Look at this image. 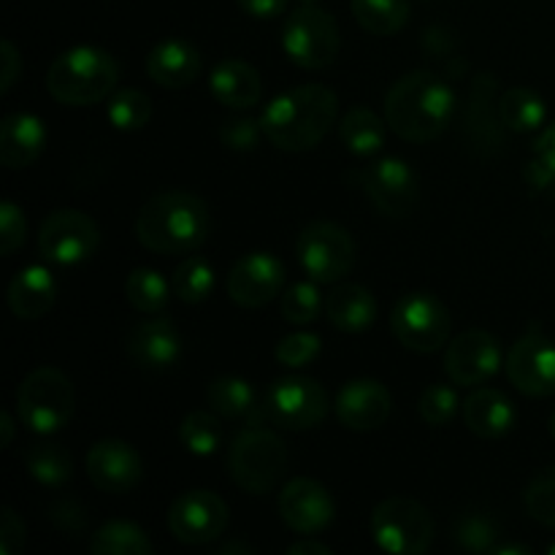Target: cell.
I'll use <instances>...</instances> for the list:
<instances>
[{
	"instance_id": "1",
	"label": "cell",
	"mask_w": 555,
	"mask_h": 555,
	"mask_svg": "<svg viewBox=\"0 0 555 555\" xmlns=\"http://www.w3.org/2000/svg\"><path fill=\"white\" fill-rule=\"evenodd\" d=\"M209 206L188 190H163L152 195L135 217V236L157 255L195 253L209 238Z\"/></svg>"
},
{
	"instance_id": "2",
	"label": "cell",
	"mask_w": 555,
	"mask_h": 555,
	"mask_svg": "<svg viewBox=\"0 0 555 555\" xmlns=\"http://www.w3.org/2000/svg\"><path fill=\"white\" fill-rule=\"evenodd\" d=\"M455 95L444 79L431 70L406 74L385 98V122L404 141L426 144L453 122Z\"/></svg>"
},
{
	"instance_id": "3",
	"label": "cell",
	"mask_w": 555,
	"mask_h": 555,
	"mask_svg": "<svg viewBox=\"0 0 555 555\" xmlns=\"http://www.w3.org/2000/svg\"><path fill=\"white\" fill-rule=\"evenodd\" d=\"M339 117V98L325 85H304L276 95L266 106L263 133L285 152H304L318 146Z\"/></svg>"
},
{
	"instance_id": "4",
	"label": "cell",
	"mask_w": 555,
	"mask_h": 555,
	"mask_svg": "<svg viewBox=\"0 0 555 555\" xmlns=\"http://www.w3.org/2000/svg\"><path fill=\"white\" fill-rule=\"evenodd\" d=\"M119 65L98 47H76L60 54L47 70V90L65 106H92L117 87Z\"/></svg>"
},
{
	"instance_id": "5",
	"label": "cell",
	"mask_w": 555,
	"mask_h": 555,
	"mask_svg": "<svg viewBox=\"0 0 555 555\" xmlns=\"http://www.w3.org/2000/svg\"><path fill=\"white\" fill-rule=\"evenodd\" d=\"M76 393L68 374L54 366H41L22 379L16 390V415L33 434H54L68 426Z\"/></svg>"
},
{
	"instance_id": "6",
	"label": "cell",
	"mask_w": 555,
	"mask_h": 555,
	"mask_svg": "<svg viewBox=\"0 0 555 555\" xmlns=\"http://www.w3.org/2000/svg\"><path fill=\"white\" fill-rule=\"evenodd\" d=\"M287 466L285 442L274 431L249 426L238 434L228 450V472L233 482L253 496L274 491Z\"/></svg>"
},
{
	"instance_id": "7",
	"label": "cell",
	"mask_w": 555,
	"mask_h": 555,
	"mask_svg": "<svg viewBox=\"0 0 555 555\" xmlns=\"http://www.w3.org/2000/svg\"><path fill=\"white\" fill-rule=\"evenodd\" d=\"M339 27L318 3H301L282 27V49L304 70H320L339 54Z\"/></svg>"
},
{
	"instance_id": "8",
	"label": "cell",
	"mask_w": 555,
	"mask_h": 555,
	"mask_svg": "<svg viewBox=\"0 0 555 555\" xmlns=\"http://www.w3.org/2000/svg\"><path fill=\"white\" fill-rule=\"evenodd\" d=\"M372 534L385 553L423 555L434 542V520L415 499L390 496L374 507Z\"/></svg>"
},
{
	"instance_id": "9",
	"label": "cell",
	"mask_w": 555,
	"mask_h": 555,
	"mask_svg": "<svg viewBox=\"0 0 555 555\" xmlns=\"http://www.w3.org/2000/svg\"><path fill=\"white\" fill-rule=\"evenodd\" d=\"M296 253L309 280L318 285H336L356 266V242L336 222H312L304 228Z\"/></svg>"
},
{
	"instance_id": "10",
	"label": "cell",
	"mask_w": 555,
	"mask_h": 555,
	"mask_svg": "<svg viewBox=\"0 0 555 555\" xmlns=\"http://www.w3.org/2000/svg\"><path fill=\"white\" fill-rule=\"evenodd\" d=\"M101 244L98 222L87 211L57 209L43 220L38 231V253L43 260L63 269L87 263Z\"/></svg>"
},
{
	"instance_id": "11",
	"label": "cell",
	"mask_w": 555,
	"mask_h": 555,
	"mask_svg": "<svg viewBox=\"0 0 555 555\" xmlns=\"http://www.w3.org/2000/svg\"><path fill=\"white\" fill-rule=\"evenodd\" d=\"M390 328H393L396 339L406 350L426 356V352L439 350L450 339L453 320H450L448 307L437 296H431V293H410V296L399 298V304H396Z\"/></svg>"
},
{
	"instance_id": "12",
	"label": "cell",
	"mask_w": 555,
	"mask_h": 555,
	"mask_svg": "<svg viewBox=\"0 0 555 555\" xmlns=\"http://www.w3.org/2000/svg\"><path fill=\"white\" fill-rule=\"evenodd\" d=\"M266 417L287 431L318 428L328 415V393L309 377L276 379L263 396Z\"/></svg>"
},
{
	"instance_id": "13",
	"label": "cell",
	"mask_w": 555,
	"mask_h": 555,
	"mask_svg": "<svg viewBox=\"0 0 555 555\" xmlns=\"http://www.w3.org/2000/svg\"><path fill=\"white\" fill-rule=\"evenodd\" d=\"M228 526V504L211 491H188L168 509V531L182 545H211Z\"/></svg>"
},
{
	"instance_id": "14",
	"label": "cell",
	"mask_w": 555,
	"mask_h": 555,
	"mask_svg": "<svg viewBox=\"0 0 555 555\" xmlns=\"http://www.w3.org/2000/svg\"><path fill=\"white\" fill-rule=\"evenodd\" d=\"M502 345L488 331H464L455 336L444 356V372L455 388H477L502 366Z\"/></svg>"
},
{
	"instance_id": "15",
	"label": "cell",
	"mask_w": 555,
	"mask_h": 555,
	"mask_svg": "<svg viewBox=\"0 0 555 555\" xmlns=\"http://www.w3.org/2000/svg\"><path fill=\"white\" fill-rule=\"evenodd\" d=\"M507 377L520 393L545 399L555 393V345L542 334H526L509 347Z\"/></svg>"
},
{
	"instance_id": "16",
	"label": "cell",
	"mask_w": 555,
	"mask_h": 555,
	"mask_svg": "<svg viewBox=\"0 0 555 555\" xmlns=\"http://www.w3.org/2000/svg\"><path fill=\"white\" fill-rule=\"evenodd\" d=\"M285 266L269 253H249L228 274V296L233 304L247 309L266 307L274 301L285 287Z\"/></svg>"
},
{
	"instance_id": "17",
	"label": "cell",
	"mask_w": 555,
	"mask_h": 555,
	"mask_svg": "<svg viewBox=\"0 0 555 555\" xmlns=\"http://www.w3.org/2000/svg\"><path fill=\"white\" fill-rule=\"evenodd\" d=\"M280 515L291 531L314 537L328 529L336 518V504L328 488L309 477H296L280 493Z\"/></svg>"
},
{
	"instance_id": "18",
	"label": "cell",
	"mask_w": 555,
	"mask_h": 555,
	"mask_svg": "<svg viewBox=\"0 0 555 555\" xmlns=\"http://www.w3.org/2000/svg\"><path fill=\"white\" fill-rule=\"evenodd\" d=\"M366 195L383 215H412L421 198L417 173L401 157H383L366 171Z\"/></svg>"
},
{
	"instance_id": "19",
	"label": "cell",
	"mask_w": 555,
	"mask_h": 555,
	"mask_svg": "<svg viewBox=\"0 0 555 555\" xmlns=\"http://www.w3.org/2000/svg\"><path fill=\"white\" fill-rule=\"evenodd\" d=\"M87 477L103 493H128L144 477V464L128 442L103 439L87 453Z\"/></svg>"
},
{
	"instance_id": "20",
	"label": "cell",
	"mask_w": 555,
	"mask_h": 555,
	"mask_svg": "<svg viewBox=\"0 0 555 555\" xmlns=\"http://www.w3.org/2000/svg\"><path fill=\"white\" fill-rule=\"evenodd\" d=\"M393 412V396L377 379H352L339 390L336 415L350 431H374L385 426Z\"/></svg>"
},
{
	"instance_id": "21",
	"label": "cell",
	"mask_w": 555,
	"mask_h": 555,
	"mask_svg": "<svg viewBox=\"0 0 555 555\" xmlns=\"http://www.w3.org/2000/svg\"><path fill=\"white\" fill-rule=\"evenodd\" d=\"M128 352L141 369H168L182 356V336L171 320L150 318L130 331Z\"/></svg>"
},
{
	"instance_id": "22",
	"label": "cell",
	"mask_w": 555,
	"mask_h": 555,
	"mask_svg": "<svg viewBox=\"0 0 555 555\" xmlns=\"http://www.w3.org/2000/svg\"><path fill=\"white\" fill-rule=\"evenodd\" d=\"M146 74L166 90H184L201 76V54L182 38L160 41L146 57Z\"/></svg>"
},
{
	"instance_id": "23",
	"label": "cell",
	"mask_w": 555,
	"mask_h": 555,
	"mask_svg": "<svg viewBox=\"0 0 555 555\" xmlns=\"http://www.w3.org/2000/svg\"><path fill=\"white\" fill-rule=\"evenodd\" d=\"M209 90L222 106L236 108V112H244V108L258 106L260 98H263V81H260V74L244 60H222V63L215 65L209 76Z\"/></svg>"
},
{
	"instance_id": "24",
	"label": "cell",
	"mask_w": 555,
	"mask_h": 555,
	"mask_svg": "<svg viewBox=\"0 0 555 555\" xmlns=\"http://www.w3.org/2000/svg\"><path fill=\"white\" fill-rule=\"evenodd\" d=\"M5 301L20 320L43 318L52 312L54 301H57V280L43 266H27L11 280Z\"/></svg>"
},
{
	"instance_id": "25",
	"label": "cell",
	"mask_w": 555,
	"mask_h": 555,
	"mask_svg": "<svg viewBox=\"0 0 555 555\" xmlns=\"http://www.w3.org/2000/svg\"><path fill=\"white\" fill-rule=\"evenodd\" d=\"M47 146V128L36 114H9L0 125V160L9 168H27Z\"/></svg>"
},
{
	"instance_id": "26",
	"label": "cell",
	"mask_w": 555,
	"mask_h": 555,
	"mask_svg": "<svg viewBox=\"0 0 555 555\" xmlns=\"http://www.w3.org/2000/svg\"><path fill=\"white\" fill-rule=\"evenodd\" d=\"M464 423L482 439H499L513 431L515 406L502 390L477 388L464 401Z\"/></svg>"
},
{
	"instance_id": "27",
	"label": "cell",
	"mask_w": 555,
	"mask_h": 555,
	"mask_svg": "<svg viewBox=\"0 0 555 555\" xmlns=\"http://www.w3.org/2000/svg\"><path fill=\"white\" fill-rule=\"evenodd\" d=\"M325 318L345 334H361L377 320V301L363 285H336L325 296Z\"/></svg>"
},
{
	"instance_id": "28",
	"label": "cell",
	"mask_w": 555,
	"mask_h": 555,
	"mask_svg": "<svg viewBox=\"0 0 555 555\" xmlns=\"http://www.w3.org/2000/svg\"><path fill=\"white\" fill-rule=\"evenodd\" d=\"M206 401L217 415L228 421H247L249 426H258L266 415V406L258 401L253 385L242 377H220L206 388Z\"/></svg>"
},
{
	"instance_id": "29",
	"label": "cell",
	"mask_w": 555,
	"mask_h": 555,
	"mask_svg": "<svg viewBox=\"0 0 555 555\" xmlns=\"http://www.w3.org/2000/svg\"><path fill=\"white\" fill-rule=\"evenodd\" d=\"M385 133H388V122L379 119L372 108H352L341 117L339 135L345 141L347 150L358 157L377 155L385 146Z\"/></svg>"
},
{
	"instance_id": "30",
	"label": "cell",
	"mask_w": 555,
	"mask_h": 555,
	"mask_svg": "<svg viewBox=\"0 0 555 555\" xmlns=\"http://www.w3.org/2000/svg\"><path fill=\"white\" fill-rule=\"evenodd\" d=\"M25 466L38 486L60 488L74 475V461L68 450L54 442H36L25 450Z\"/></svg>"
},
{
	"instance_id": "31",
	"label": "cell",
	"mask_w": 555,
	"mask_h": 555,
	"mask_svg": "<svg viewBox=\"0 0 555 555\" xmlns=\"http://www.w3.org/2000/svg\"><path fill=\"white\" fill-rule=\"evenodd\" d=\"M545 114L542 98L526 87H513L499 98V119L504 128L515 130V133H531V130L542 128Z\"/></svg>"
},
{
	"instance_id": "32",
	"label": "cell",
	"mask_w": 555,
	"mask_h": 555,
	"mask_svg": "<svg viewBox=\"0 0 555 555\" xmlns=\"http://www.w3.org/2000/svg\"><path fill=\"white\" fill-rule=\"evenodd\" d=\"M352 16L374 36H393L410 20V0H352Z\"/></svg>"
},
{
	"instance_id": "33",
	"label": "cell",
	"mask_w": 555,
	"mask_h": 555,
	"mask_svg": "<svg viewBox=\"0 0 555 555\" xmlns=\"http://www.w3.org/2000/svg\"><path fill=\"white\" fill-rule=\"evenodd\" d=\"M90 551L95 555H150L152 542L135 524L112 520L92 534Z\"/></svg>"
},
{
	"instance_id": "34",
	"label": "cell",
	"mask_w": 555,
	"mask_h": 555,
	"mask_svg": "<svg viewBox=\"0 0 555 555\" xmlns=\"http://www.w3.org/2000/svg\"><path fill=\"white\" fill-rule=\"evenodd\" d=\"M173 287L155 269H135L125 280V298L141 314H157L171 298Z\"/></svg>"
},
{
	"instance_id": "35",
	"label": "cell",
	"mask_w": 555,
	"mask_h": 555,
	"mask_svg": "<svg viewBox=\"0 0 555 555\" xmlns=\"http://www.w3.org/2000/svg\"><path fill=\"white\" fill-rule=\"evenodd\" d=\"M171 287L173 296L182 304H204L211 296V291H215V269L201 255H190L173 271Z\"/></svg>"
},
{
	"instance_id": "36",
	"label": "cell",
	"mask_w": 555,
	"mask_h": 555,
	"mask_svg": "<svg viewBox=\"0 0 555 555\" xmlns=\"http://www.w3.org/2000/svg\"><path fill=\"white\" fill-rule=\"evenodd\" d=\"M179 442L195 459H209L217 453L222 442V428L217 415L204 410H195L179 423Z\"/></svg>"
},
{
	"instance_id": "37",
	"label": "cell",
	"mask_w": 555,
	"mask_h": 555,
	"mask_svg": "<svg viewBox=\"0 0 555 555\" xmlns=\"http://www.w3.org/2000/svg\"><path fill=\"white\" fill-rule=\"evenodd\" d=\"M108 122L117 130H141L152 119V101L141 90H119L106 106Z\"/></svg>"
},
{
	"instance_id": "38",
	"label": "cell",
	"mask_w": 555,
	"mask_h": 555,
	"mask_svg": "<svg viewBox=\"0 0 555 555\" xmlns=\"http://www.w3.org/2000/svg\"><path fill=\"white\" fill-rule=\"evenodd\" d=\"M282 318L291 325H307L320 318L325 309L323 296L318 291V282H298L282 293Z\"/></svg>"
},
{
	"instance_id": "39",
	"label": "cell",
	"mask_w": 555,
	"mask_h": 555,
	"mask_svg": "<svg viewBox=\"0 0 555 555\" xmlns=\"http://www.w3.org/2000/svg\"><path fill=\"white\" fill-rule=\"evenodd\" d=\"M459 406L461 399L450 385H428L421 393V401H417V412H421L423 423L434 428L450 426L459 415Z\"/></svg>"
},
{
	"instance_id": "40",
	"label": "cell",
	"mask_w": 555,
	"mask_h": 555,
	"mask_svg": "<svg viewBox=\"0 0 555 555\" xmlns=\"http://www.w3.org/2000/svg\"><path fill=\"white\" fill-rule=\"evenodd\" d=\"M453 540L459 542L464 551L493 553V547L499 545V529L491 518H486V515H464V518L455 524Z\"/></svg>"
},
{
	"instance_id": "41",
	"label": "cell",
	"mask_w": 555,
	"mask_h": 555,
	"mask_svg": "<svg viewBox=\"0 0 555 555\" xmlns=\"http://www.w3.org/2000/svg\"><path fill=\"white\" fill-rule=\"evenodd\" d=\"M526 509L547 529H555V466L542 472L526 488Z\"/></svg>"
},
{
	"instance_id": "42",
	"label": "cell",
	"mask_w": 555,
	"mask_h": 555,
	"mask_svg": "<svg viewBox=\"0 0 555 555\" xmlns=\"http://www.w3.org/2000/svg\"><path fill=\"white\" fill-rule=\"evenodd\" d=\"M320 350H323V345H320L318 336L307 334V331H298V334L285 336V339L276 345V358H280V363H285V366L301 369L309 366V363L320 356Z\"/></svg>"
},
{
	"instance_id": "43",
	"label": "cell",
	"mask_w": 555,
	"mask_h": 555,
	"mask_svg": "<svg viewBox=\"0 0 555 555\" xmlns=\"http://www.w3.org/2000/svg\"><path fill=\"white\" fill-rule=\"evenodd\" d=\"M260 135L263 133V122L253 117H228L220 125V139L228 150L233 152H249L258 146Z\"/></svg>"
},
{
	"instance_id": "44",
	"label": "cell",
	"mask_w": 555,
	"mask_h": 555,
	"mask_svg": "<svg viewBox=\"0 0 555 555\" xmlns=\"http://www.w3.org/2000/svg\"><path fill=\"white\" fill-rule=\"evenodd\" d=\"M25 231H27V222H25V215L20 211V206L5 201V204L0 206V249H3V255L16 253V249L22 247V242H25Z\"/></svg>"
},
{
	"instance_id": "45",
	"label": "cell",
	"mask_w": 555,
	"mask_h": 555,
	"mask_svg": "<svg viewBox=\"0 0 555 555\" xmlns=\"http://www.w3.org/2000/svg\"><path fill=\"white\" fill-rule=\"evenodd\" d=\"M25 547V524L11 507L0 515V555H16Z\"/></svg>"
},
{
	"instance_id": "46",
	"label": "cell",
	"mask_w": 555,
	"mask_h": 555,
	"mask_svg": "<svg viewBox=\"0 0 555 555\" xmlns=\"http://www.w3.org/2000/svg\"><path fill=\"white\" fill-rule=\"evenodd\" d=\"M22 76V57L11 41L0 43V92H9Z\"/></svg>"
},
{
	"instance_id": "47",
	"label": "cell",
	"mask_w": 555,
	"mask_h": 555,
	"mask_svg": "<svg viewBox=\"0 0 555 555\" xmlns=\"http://www.w3.org/2000/svg\"><path fill=\"white\" fill-rule=\"evenodd\" d=\"M238 5L255 20H274L285 11L287 0H238Z\"/></svg>"
},
{
	"instance_id": "48",
	"label": "cell",
	"mask_w": 555,
	"mask_h": 555,
	"mask_svg": "<svg viewBox=\"0 0 555 555\" xmlns=\"http://www.w3.org/2000/svg\"><path fill=\"white\" fill-rule=\"evenodd\" d=\"M287 553H291V555H331V547L325 545V542H318V540H309V537H304L301 542H296V545L287 547Z\"/></svg>"
},
{
	"instance_id": "49",
	"label": "cell",
	"mask_w": 555,
	"mask_h": 555,
	"mask_svg": "<svg viewBox=\"0 0 555 555\" xmlns=\"http://www.w3.org/2000/svg\"><path fill=\"white\" fill-rule=\"evenodd\" d=\"M11 439H14V421L9 412H0V448H9Z\"/></svg>"
},
{
	"instance_id": "50",
	"label": "cell",
	"mask_w": 555,
	"mask_h": 555,
	"mask_svg": "<svg viewBox=\"0 0 555 555\" xmlns=\"http://www.w3.org/2000/svg\"><path fill=\"white\" fill-rule=\"evenodd\" d=\"M493 555H531V547H526V545H502V542H499V545L493 547Z\"/></svg>"
},
{
	"instance_id": "51",
	"label": "cell",
	"mask_w": 555,
	"mask_h": 555,
	"mask_svg": "<svg viewBox=\"0 0 555 555\" xmlns=\"http://www.w3.org/2000/svg\"><path fill=\"white\" fill-rule=\"evenodd\" d=\"M217 553H253V547L242 545V542H231V545L217 547Z\"/></svg>"
},
{
	"instance_id": "52",
	"label": "cell",
	"mask_w": 555,
	"mask_h": 555,
	"mask_svg": "<svg viewBox=\"0 0 555 555\" xmlns=\"http://www.w3.org/2000/svg\"><path fill=\"white\" fill-rule=\"evenodd\" d=\"M547 163H551V168L555 171V130L551 133V150H547Z\"/></svg>"
},
{
	"instance_id": "53",
	"label": "cell",
	"mask_w": 555,
	"mask_h": 555,
	"mask_svg": "<svg viewBox=\"0 0 555 555\" xmlns=\"http://www.w3.org/2000/svg\"><path fill=\"white\" fill-rule=\"evenodd\" d=\"M551 434H553V439H555V412H553V417H551Z\"/></svg>"
},
{
	"instance_id": "54",
	"label": "cell",
	"mask_w": 555,
	"mask_h": 555,
	"mask_svg": "<svg viewBox=\"0 0 555 555\" xmlns=\"http://www.w3.org/2000/svg\"><path fill=\"white\" fill-rule=\"evenodd\" d=\"M301 3H320V0H301Z\"/></svg>"
},
{
	"instance_id": "55",
	"label": "cell",
	"mask_w": 555,
	"mask_h": 555,
	"mask_svg": "<svg viewBox=\"0 0 555 555\" xmlns=\"http://www.w3.org/2000/svg\"><path fill=\"white\" fill-rule=\"evenodd\" d=\"M551 555H555V545H551V551H547Z\"/></svg>"
}]
</instances>
